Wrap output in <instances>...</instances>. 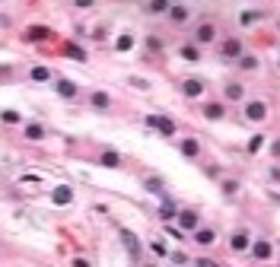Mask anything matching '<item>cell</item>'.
<instances>
[{
    "mask_svg": "<svg viewBox=\"0 0 280 267\" xmlns=\"http://www.w3.org/2000/svg\"><path fill=\"white\" fill-rule=\"evenodd\" d=\"M242 54H245V45H242L239 35H229V39H223V42H220V60H226V64L239 60Z\"/></svg>",
    "mask_w": 280,
    "mask_h": 267,
    "instance_id": "cell-1",
    "label": "cell"
},
{
    "mask_svg": "<svg viewBox=\"0 0 280 267\" xmlns=\"http://www.w3.org/2000/svg\"><path fill=\"white\" fill-rule=\"evenodd\" d=\"M267 102H261V99H252V102H245V121L248 124H261V121L267 118Z\"/></svg>",
    "mask_w": 280,
    "mask_h": 267,
    "instance_id": "cell-2",
    "label": "cell"
},
{
    "mask_svg": "<svg viewBox=\"0 0 280 267\" xmlns=\"http://www.w3.org/2000/svg\"><path fill=\"white\" fill-rule=\"evenodd\" d=\"M216 42V26L213 22H198V29H194V45L204 48V45H213Z\"/></svg>",
    "mask_w": 280,
    "mask_h": 267,
    "instance_id": "cell-3",
    "label": "cell"
},
{
    "mask_svg": "<svg viewBox=\"0 0 280 267\" xmlns=\"http://www.w3.org/2000/svg\"><path fill=\"white\" fill-rule=\"evenodd\" d=\"M147 124L153 130H160L163 137H175V121L166 118V115H147Z\"/></svg>",
    "mask_w": 280,
    "mask_h": 267,
    "instance_id": "cell-4",
    "label": "cell"
},
{
    "mask_svg": "<svg viewBox=\"0 0 280 267\" xmlns=\"http://www.w3.org/2000/svg\"><path fill=\"white\" fill-rule=\"evenodd\" d=\"M248 251H252V258H255V261H271V258H274V245H271V239H255Z\"/></svg>",
    "mask_w": 280,
    "mask_h": 267,
    "instance_id": "cell-5",
    "label": "cell"
},
{
    "mask_svg": "<svg viewBox=\"0 0 280 267\" xmlns=\"http://www.w3.org/2000/svg\"><path fill=\"white\" fill-rule=\"evenodd\" d=\"M178 229H181V232H198V229H201V216L198 213H194V210H178Z\"/></svg>",
    "mask_w": 280,
    "mask_h": 267,
    "instance_id": "cell-6",
    "label": "cell"
},
{
    "mask_svg": "<svg viewBox=\"0 0 280 267\" xmlns=\"http://www.w3.org/2000/svg\"><path fill=\"white\" fill-rule=\"evenodd\" d=\"M248 248H252V236H248V229H236V232L229 236V251L242 254V251H248Z\"/></svg>",
    "mask_w": 280,
    "mask_h": 267,
    "instance_id": "cell-7",
    "label": "cell"
},
{
    "mask_svg": "<svg viewBox=\"0 0 280 267\" xmlns=\"http://www.w3.org/2000/svg\"><path fill=\"white\" fill-rule=\"evenodd\" d=\"M54 92L60 95V99H77V95H80L77 83H74V80H67V77H57V80H54Z\"/></svg>",
    "mask_w": 280,
    "mask_h": 267,
    "instance_id": "cell-8",
    "label": "cell"
},
{
    "mask_svg": "<svg viewBox=\"0 0 280 267\" xmlns=\"http://www.w3.org/2000/svg\"><path fill=\"white\" fill-rule=\"evenodd\" d=\"M118 236H121V242H125V248H128V254H131V258H134V261H140V239L134 236L131 229H121Z\"/></svg>",
    "mask_w": 280,
    "mask_h": 267,
    "instance_id": "cell-9",
    "label": "cell"
},
{
    "mask_svg": "<svg viewBox=\"0 0 280 267\" xmlns=\"http://www.w3.org/2000/svg\"><path fill=\"white\" fill-rule=\"evenodd\" d=\"M204 86H207L204 80H198V77H191V80H185V83H181V92H185L188 99H198V95H204Z\"/></svg>",
    "mask_w": 280,
    "mask_h": 267,
    "instance_id": "cell-10",
    "label": "cell"
},
{
    "mask_svg": "<svg viewBox=\"0 0 280 267\" xmlns=\"http://www.w3.org/2000/svg\"><path fill=\"white\" fill-rule=\"evenodd\" d=\"M223 95H226V102H242V99H245V86H242V83H226V86H223Z\"/></svg>",
    "mask_w": 280,
    "mask_h": 267,
    "instance_id": "cell-11",
    "label": "cell"
},
{
    "mask_svg": "<svg viewBox=\"0 0 280 267\" xmlns=\"http://www.w3.org/2000/svg\"><path fill=\"white\" fill-rule=\"evenodd\" d=\"M51 201L57 204V207H67V204L74 201V188H67V185H57V188L51 191Z\"/></svg>",
    "mask_w": 280,
    "mask_h": 267,
    "instance_id": "cell-12",
    "label": "cell"
},
{
    "mask_svg": "<svg viewBox=\"0 0 280 267\" xmlns=\"http://www.w3.org/2000/svg\"><path fill=\"white\" fill-rule=\"evenodd\" d=\"M178 57H181V60H188V64H198V60H201V48L194 45V42H188V45H181V48H178Z\"/></svg>",
    "mask_w": 280,
    "mask_h": 267,
    "instance_id": "cell-13",
    "label": "cell"
},
{
    "mask_svg": "<svg viewBox=\"0 0 280 267\" xmlns=\"http://www.w3.org/2000/svg\"><path fill=\"white\" fill-rule=\"evenodd\" d=\"M178 150H181V156H185V159H198V156H201V143L194 140V137H185Z\"/></svg>",
    "mask_w": 280,
    "mask_h": 267,
    "instance_id": "cell-14",
    "label": "cell"
},
{
    "mask_svg": "<svg viewBox=\"0 0 280 267\" xmlns=\"http://www.w3.org/2000/svg\"><path fill=\"white\" fill-rule=\"evenodd\" d=\"M194 242H198L201 248H210L213 242H216V229H207V226H201L198 232H194Z\"/></svg>",
    "mask_w": 280,
    "mask_h": 267,
    "instance_id": "cell-15",
    "label": "cell"
},
{
    "mask_svg": "<svg viewBox=\"0 0 280 267\" xmlns=\"http://www.w3.org/2000/svg\"><path fill=\"white\" fill-rule=\"evenodd\" d=\"M188 16H191V7H185V4H172L169 7V19L172 22H188Z\"/></svg>",
    "mask_w": 280,
    "mask_h": 267,
    "instance_id": "cell-16",
    "label": "cell"
},
{
    "mask_svg": "<svg viewBox=\"0 0 280 267\" xmlns=\"http://www.w3.org/2000/svg\"><path fill=\"white\" fill-rule=\"evenodd\" d=\"M89 102H92V108H96V112H108V105H112V99H108V92H102V89H96V92L89 95Z\"/></svg>",
    "mask_w": 280,
    "mask_h": 267,
    "instance_id": "cell-17",
    "label": "cell"
},
{
    "mask_svg": "<svg viewBox=\"0 0 280 267\" xmlns=\"http://www.w3.org/2000/svg\"><path fill=\"white\" fill-rule=\"evenodd\" d=\"M223 115H226L223 102H207V105H204V118H207V121H220Z\"/></svg>",
    "mask_w": 280,
    "mask_h": 267,
    "instance_id": "cell-18",
    "label": "cell"
},
{
    "mask_svg": "<svg viewBox=\"0 0 280 267\" xmlns=\"http://www.w3.org/2000/svg\"><path fill=\"white\" fill-rule=\"evenodd\" d=\"M48 35H51V29H48V26H29L26 29V39L29 42H45Z\"/></svg>",
    "mask_w": 280,
    "mask_h": 267,
    "instance_id": "cell-19",
    "label": "cell"
},
{
    "mask_svg": "<svg viewBox=\"0 0 280 267\" xmlns=\"http://www.w3.org/2000/svg\"><path fill=\"white\" fill-rule=\"evenodd\" d=\"M264 19V10H245V13H239V22L242 26H252V22Z\"/></svg>",
    "mask_w": 280,
    "mask_h": 267,
    "instance_id": "cell-20",
    "label": "cell"
},
{
    "mask_svg": "<svg viewBox=\"0 0 280 267\" xmlns=\"http://www.w3.org/2000/svg\"><path fill=\"white\" fill-rule=\"evenodd\" d=\"M131 48H134V35H131V32H121L118 42H115V51L125 54V51H131Z\"/></svg>",
    "mask_w": 280,
    "mask_h": 267,
    "instance_id": "cell-21",
    "label": "cell"
},
{
    "mask_svg": "<svg viewBox=\"0 0 280 267\" xmlns=\"http://www.w3.org/2000/svg\"><path fill=\"white\" fill-rule=\"evenodd\" d=\"M172 216H178V210H175V204L166 197V201H163V207H160V220H166V223H169Z\"/></svg>",
    "mask_w": 280,
    "mask_h": 267,
    "instance_id": "cell-22",
    "label": "cell"
},
{
    "mask_svg": "<svg viewBox=\"0 0 280 267\" xmlns=\"http://www.w3.org/2000/svg\"><path fill=\"white\" fill-rule=\"evenodd\" d=\"M64 54H67V57H74V60H86V51H83L80 45H74V42H67V45H64Z\"/></svg>",
    "mask_w": 280,
    "mask_h": 267,
    "instance_id": "cell-23",
    "label": "cell"
},
{
    "mask_svg": "<svg viewBox=\"0 0 280 267\" xmlns=\"http://www.w3.org/2000/svg\"><path fill=\"white\" fill-rule=\"evenodd\" d=\"M99 162H102V165H108V169H118V165H121V156H118L115 150H105Z\"/></svg>",
    "mask_w": 280,
    "mask_h": 267,
    "instance_id": "cell-24",
    "label": "cell"
},
{
    "mask_svg": "<svg viewBox=\"0 0 280 267\" xmlns=\"http://www.w3.org/2000/svg\"><path fill=\"white\" fill-rule=\"evenodd\" d=\"M236 64H239V70H258V57L255 54H242Z\"/></svg>",
    "mask_w": 280,
    "mask_h": 267,
    "instance_id": "cell-25",
    "label": "cell"
},
{
    "mask_svg": "<svg viewBox=\"0 0 280 267\" xmlns=\"http://www.w3.org/2000/svg\"><path fill=\"white\" fill-rule=\"evenodd\" d=\"M0 121H4V124H19L22 115H19V112H13V108H4V112H0Z\"/></svg>",
    "mask_w": 280,
    "mask_h": 267,
    "instance_id": "cell-26",
    "label": "cell"
},
{
    "mask_svg": "<svg viewBox=\"0 0 280 267\" xmlns=\"http://www.w3.org/2000/svg\"><path fill=\"white\" fill-rule=\"evenodd\" d=\"M35 83H48V80H51V70H48V67H32V74H29Z\"/></svg>",
    "mask_w": 280,
    "mask_h": 267,
    "instance_id": "cell-27",
    "label": "cell"
},
{
    "mask_svg": "<svg viewBox=\"0 0 280 267\" xmlns=\"http://www.w3.org/2000/svg\"><path fill=\"white\" fill-rule=\"evenodd\" d=\"M26 137H29V140H42V137H45V127L29 121V124H26Z\"/></svg>",
    "mask_w": 280,
    "mask_h": 267,
    "instance_id": "cell-28",
    "label": "cell"
},
{
    "mask_svg": "<svg viewBox=\"0 0 280 267\" xmlns=\"http://www.w3.org/2000/svg\"><path fill=\"white\" fill-rule=\"evenodd\" d=\"M169 7L172 4H166V0H153V4H147L143 10H147V13H169Z\"/></svg>",
    "mask_w": 280,
    "mask_h": 267,
    "instance_id": "cell-29",
    "label": "cell"
},
{
    "mask_svg": "<svg viewBox=\"0 0 280 267\" xmlns=\"http://www.w3.org/2000/svg\"><path fill=\"white\" fill-rule=\"evenodd\" d=\"M143 188H147L150 194H160V197H163V178H147V181H143Z\"/></svg>",
    "mask_w": 280,
    "mask_h": 267,
    "instance_id": "cell-30",
    "label": "cell"
},
{
    "mask_svg": "<svg viewBox=\"0 0 280 267\" xmlns=\"http://www.w3.org/2000/svg\"><path fill=\"white\" fill-rule=\"evenodd\" d=\"M264 143H267V137H264V134H255V137L248 140V153H258V150L264 147Z\"/></svg>",
    "mask_w": 280,
    "mask_h": 267,
    "instance_id": "cell-31",
    "label": "cell"
},
{
    "mask_svg": "<svg viewBox=\"0 0 280 267\" xmlns=\"http://www.w3.org/2000/svg\"><path fill=\"white\" fill-rule=\"evenodd\" d=\"M150 251L156 254V258H169V248L163 245V242H160V239H156V242H150Z\"/></svg>",
    "mask_w": 280,
    "mask_h": 267,
    "instance_id": "cell-32",
    "label": "cell"
},
{
    "mask_svg": "<svg viewBox=\"0 0 280 267\" xmlns=\"http://www.w3.org/2000/svg\"><path fill=\"white\" fill-rule=\"evenodd\" d=\"M220 188H223V194H226V197H233V194L239 191V181H236V178H226Z\"/></svg>",
    "mask_w": 280,
    "mask_h": 267,
    "instance_id": "cell-33",
    "label": "cell"
},
{
    "mask_svg": "<svg viewBox=\"0 0 280 267\" xmlns=\"http://www.w3.org/2000/svg\"><path fill=\"white\" fill-rule=\"evenodd\" d=\"M169 261H172L175 267H185V264H188V254H181V251H169Z\"/></svg>",
    "mask_w": 280,
    "mask_h": 267,
    "instance_id": "cell-34",
    "label": "cell"
},
{
    "mask_svg": "<svg viewBox=\"0 0 280 267\" xmlns=\"http://www.w3.org/2000/svg\"><path fill=\"white\" fill-rule=\"evenodd\" d=\"M194 267H220V261H213V258H198V261H194Z\"/></svg>",
    "mask_w": 280,
    "mask_h": 267,
    "instance_id": "cell-35",
    "label": "cell"
},
{
    "mask_svg": "<svg viewBox=\"0 0 280 267\" xmlns=\"http://www.w3.org/2000/svg\"><path fill=\"white\" fill-rule=\"evenodd\" d=\"M131 86H137V89H150V83L143 80V77H134V80H131Z\"/></svg>",
    "mask_w": 280,
    "mask_h": 267,
    "instance_id": "cell-36",
    "label": "cell"
},
{
    "mask_svg": "<svg viewBox=\"0 0 280 267\" xmlns=\"http://www.w3.org/2000/svg\"><path fill=\"white\" fill-rule=\"evenodd\" d=\"M70 267H92V261L89 258H74V261H70Z\"/></svg>",
    "mask_w": 280,
    "mask_h": 267,
    "instance_id": "cell-37",
    "label": "cell"
},
{
    "mask_svg": "<svg viewBox=\"0 0 280 267\" xmlns=\"http://www.w3.org/2000/svg\"><path fill=\"white\" fill-rule=\"evenodd\" d=\"M169 236H172V239H185V232H181L178 226H169Z\"/></svg>",
    "mask_w": 280,
    "mask_h": 267,
    "instance_id": "cell-38",
    "label": "cell"
},
{
    "mask_svg": "<svg viewBox=\"0 0 280 267\" xmlns=\"http://www.w3.org/2000/svg\"><path fill=\"white\" fill-rule=\"evenodd\" d=\"M271 156H277V159H280V140H274V143H271Z\"/></svg>",
    "mask_w": 280,
    "mask_h": 267,
    "instance_id": "cell-39",
    "label": "cell"
},
{
    "mask_svg": "<svg viewBox=\"0 0 280 267\" xmlns=\"http://www.w3.org/2000/svg\"><path fill=\"white\" fill-rule=\"evenodd\" d=\"M271 178H274V181H280V169H277V165L271 169Z\"/></svg>",
    "mask_w": 280,
    "mask_h": 267,
    "instance_id": "cell-40",
    "label": "cell"
},
{
    "mask_svg": "<svg viewBox=\"0 0 280 267\" xmlns=\"http://www.w3.org/2000/svg\"><path fill=\"white\" fill-rule=\"evenodd\" d=\"M277 29H280V22H277Z\"/></svg>",
    "mask_w": 280,
    "mask_h": 267,
    "instance_id": "cell-41",
    "label": "cell"
},
{
    "mask_svg": "<svg viewBox=\"0 0 280 267\" xmlns=\"http://www.w3.org/2000/svg\"><path fill=\"white\" fill-rule=\"evenodd\" d=\"M277 201H280V194H277Z\"/></svg>",
    "mask_w": 280,
    "mask_h": 267,
    "instance_id": "cell-42",
    "label": "cell"
}]
</instances>
